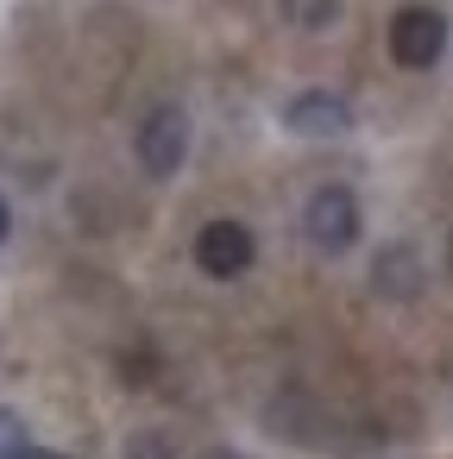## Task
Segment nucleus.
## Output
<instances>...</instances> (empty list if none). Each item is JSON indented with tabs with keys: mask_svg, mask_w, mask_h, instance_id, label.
Masks as SVG:
<instances>
[{
	"mask_svg": "<svg viewBox=\"0 0 453 459\" xmlns=\"http://www.w3.org/2000/svg\"><path fill=\"white\" fill-rule=\"evenodd\" d=\"M302 233H309V246L327 252V258L353 252V246H359V195H353L346 183H321V189L302 202Z\"/></svg>",
	"mask_w": 453,
	"mask_h": 459,
	"instance_id": "nucleus-1",
	"label": "nucleus"
},
{
	"mask_svg": "<svg viewBox=\"0 0 453 459\" xmlns=\"http://www.w3.org/2000/svg\"><path fill=\"white\" fill-rule=\"evenodd\" d=\"M133 152H139V170L145 177H177L183 170V158H189V114L177 108V101H164V108H152L145 120H139V139H133Z\"/></svg>",
	"mask_w": 453,
	"mask_h": 459,
	"instance_id": "nucleus-2",
	"label": "nucleus"
},
{
	"mask_svg": "<svg viewBox=\"0 0 453 459\" xmlns=\"http://www.w3.org/2000/svg\"><path fill=\"white\" fill-rule=\"evenodd\" d=\"M252 258H258V239H252V227H246V221H208V227L196 233V271H202V277H214V283L246 277V271H252Z\"/></svg>",
	"mask_w": 453,
	"mask_h": 459,
	"instance_id": "nucleus-3",
	"label": "nucleus"
},
{
	"mask_svg": "<svg viewBox=\"0 0 453 459\" xmlns=\"http://www.w3.org/2000/svg\"><path fill=\"white\" fill-rule=\"evenodd\" d=\"M440 51H447V20L434 7H396V20H390V57L403 70H434Z\"/></svg>",
	"mask_w": 453,
	"mask_h": 459,
	"instance_id": "nucleus-4",
	"label": "nucleus"
},
{
	"mask_svg": "<svg viewBox=\"0 0 453 459\" xmlns=\"http://www.w3.org/2000/svg\"><path fill=\"white\" fill-rule=\"evenodd\" d=\"M283 126L296 139H346L353 133V101L334 95V89H302V95H290Z\"/></svg>",
	"mask_w": 453,
	"mask_h": 459,
	"instance_id": "nucleus-5",
	"label": "nucleus"
},
{
	"mask_svg": "<svg viewBox=\"0 0 453 459\" xmlns=\"http://www.w3.org/2000/svg\"><path fill=\"white\" fill-rule=\"evenodd\" d=\"M371 290L384 296V302H415L422 296V252L415 246H384L378 258H371Z\"/></svg>",
	"mask_w": 453,
	"mask_h": 459,
	"instance_id": "nucleus-6",
	"label": "nucleus"
},
{
	"mask_svg": "<svg viewBox=\"0 0 453 459\" xmlns=\"http://www.w3.org/2000/svg\"><path fill=\"white\" fill-rule=\"evenodd\" d=\"M277 7H283V20L302 26V32H327V26L340 20V0H277Z\"/></svg>",
	"mask_w": 453,
	"mask_h": 459,
	"instance_id": "nucleus-7",
	"label": "nucleus"
},
{
	"mask_svg": "<svg viewBox=\"0 0 453 459\" xmlns=\"http://www.w3.org/2000/svg\"><path fill=\"white\" fill-rule=\"evenodd\" d=\"M120 459H177V446H170V434L139 428V434H126V453H120Z\"/></svg>",
	"mask_w": 453,
	"mask_h": 459,
	"instance_id": "nucleus-8",
	"label": "nucleus"
},
{
	"mask_svg": "<svg viewBox=\"0 0 453 459\" xmlns=\"http://www.w3.org/2000/svg\"><path fill=\"white\" fill-rule=\"evenodd\" d=\"M20 446H26V421L13 409H0V459H13Z\"/></svg>",
	"mask_w": 453,
	"mask_h": 459,
	"instance_id": "nucleus-9",
	"label": "nucleus"
},
{
	"mask_svg": "<svg viewBox=\"0 0 453 459\" xmlns=\"http://www.w3.org/2000/svg\"><path fill=\"white\" fill-rule=\"evenodd\" d=\"M13 459H64V453H51V446H32V440H26V446H20Z\"/></svg>",
	"mask_w": 453,
	"mask_h": 459,
	"instance_id": "nucleus-10",
	"label": "nucleus"
},
{
	"mask_svg": "<svg viewBox=\"0 0 453 459\" xmlns=\"http://www.w3.org/2000/svg\"><path fill=\"white\" fill-rule=\"evenodd\" d=\"M7 233H13V208H7V195H0V246H7Z\"/></svg>",
	"mask_w": 453,
	"mask_h": 459,
	"instance_id": "nucleus-11",
	"label": "nucleus"
},
{
	"mask_svg": "<svg viewBox=\"0 0 453 459\" xmlns=\"http://www.w3.org/2000/svg\"><path fill=\"white\" fill-rule=\"evenodd\" d=\"M202 459H246V453H233V446H214V453H202Z\"/></svg>",
	"mask_w": 453,
	"mask_h": 459,
	"instance_id": "nucleus-12",
	"label": "nucleus"
},
{
	"mask_svg": "<svg viewBox=\"0 0 453 459\" xmlns=\"http://www.w3.org/2000/svg\"><path fill=\"white\" fill-rule=\"evenodd\" d=\"M447 264H453V233H447Z\"/></svg>",
	"mask_w": 453,
	"mask_h": 459,
	"instance_id": "nucleus-13",
	"label": "nucleus"
}]
</instances>
